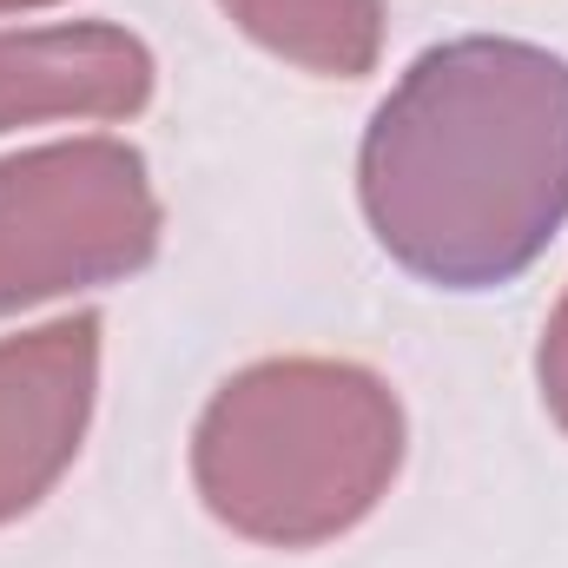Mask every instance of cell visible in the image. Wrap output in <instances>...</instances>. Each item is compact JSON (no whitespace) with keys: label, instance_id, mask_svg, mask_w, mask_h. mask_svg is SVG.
I'll list each match as a JSON object with an SVG mask.
<instances>
[{"label":"cell","instance_id":"3","mask_svg":"<svg viewBox=\"0 0 568 568\" xmlns=\"http://www.w3.org/2000/svg\"><path fill=\"white\" fill-rule=\"evenodd\" d=\"M93 317L53 324L27 344H0V523L20 516L60 463L80 449L93 397Z\"/></svg>","mask_w":568,"mask_h":568},{"label":"cell","instance_id":"2","mask_svg":"<svg viewBox=\"0 0 568 568\" xmlns=\"http://www.w3.org/2000/svg\"><path fill=\"white\" fill-rule=\"evenodd\" d=\"M145 165L113 140L87 145H53V152H27L0 165V219L13 225H40L20 239H0V311L53 297L67 284L87 278H120L145 265L152 252L126 239H100V232H67V219H100V212H126L145 205Z\"/></svg>","mask_w":568,"mask_h":568},{"label":"cell","instance_id":"5","mask_svg":"<svg viewBox=\"0 0 568 568\" xmlns=\"http://www.w3.org/2000/svg\"><path fill=\"white\" fill-rule=\"evenodd\" d=\"M245 33L317 73H364L377 60V0H225Z\"/></svg>","mask_w":568,"mask_h":568},{"label":"cell","instance_id":"1","mask_svg":"<svg viewBox=\"0 0 568 568\" xmlns=\"http://www.w3.org/2000/svg\"><path fill=\"white\" fill-rule=\"evenodd\" d=\"M357 192L410 278H523L568 219V60L496 33L429 47L364 133Z\"/></svg>","mask_w":568,"mask_h":568},{"label":"cell","instance_id":"6","mask_svg":"<svg viewBox=\"0 0 568 568\" xmlns=\"http://www.w3.org/2000/svg\"><path fill=\"white\" fill-rule=\"evenodd\" d=\"M542 397H549V410L568 429V304H562V317L549 324V344H542Z\"/></svg>","mask_w":568,"mask_h":568},{"label":"cell","instance_id":"7","mask_svg":"<svg viewBox=\"0 0 568 568\" xmlns=\"http://www.w3.org/2000/svg\"><path fill=\"white\" fill-rule=\"evenodd\" d=\"M0 7H40V0H0Z\"/></svg>","mask_w":568,"mask_h":568},{"label":"cell","instance_id":"4","mask_svg":"<svg viewBox=\"0 0 568 568\" xmlns=\"http://www.w3.org/2000/svg\"><path fill=\"white\" fill-rule=\"evenodd\" d=\"M152 87V67L133 40L80 27V33H40V40H0V126L40 106H93V113H133Z\"/></svg>","mask_w":568,"mask_h":568}]
</instances>
